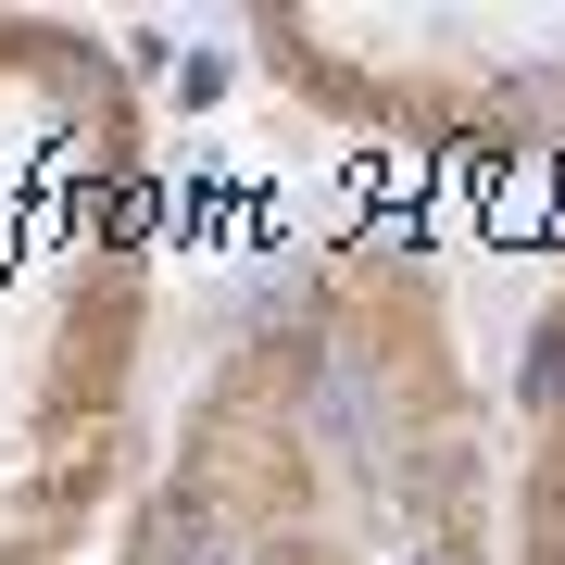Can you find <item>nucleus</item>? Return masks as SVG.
<instances>
[{"instance_id":"nucleus-1","label":"nucleus","mask_w":565,"mask_h":565,"mask_svg":"<svg viewBox=\"0 0 565 565\" xmlns=\"http://www.w3.org/2000/svg\"><path fill=\"white\" fill-rule=\"evenodd\" d=\"M527 390H541V403H565V340H541V352H527Z\"/></svg>"},{"instance_id":"nucleus-2","label":"nucleus","mask_w":565,"mask_h":565,"mask_svg":"<svg viewBox=\"0 0 565 565\" xmlns=\"http://www.w3.org/2000/svg\"><path fill=\"white\" fill-rule=\"evenodd\" d=\"M189 565H239V553H226V541H214V527H202V515H189Z\"/></svg>"}]
</instances>
